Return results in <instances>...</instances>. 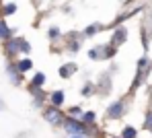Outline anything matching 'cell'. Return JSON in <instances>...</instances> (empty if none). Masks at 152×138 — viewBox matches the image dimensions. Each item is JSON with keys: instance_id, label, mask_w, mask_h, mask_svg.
<instances>
[{"instance_id": "cell-1", "label": "cell", "mask_w": 152, "mask_h": 138, "mask_svg": "<svg viewBox=\"0 0 152 138\" xmlns=\"http://www.w3.org/2000/svg\"><path fill=\"white\" fill-rule=\"evenodd\" d=\"M62 128L66 130L68 136H88L91 134L88 124H84L82 120H76V117H66V122H64Z\"/></svg>"}, {"instance_id": "cell-2", "label": "cell", "mask_w": 152, "mask_h": 138, "mask_svg": "<svg viewBox=\"0 0 152 138\" xmlns=\"http://www.w3.org/2000/svg\"><path fill=\"white\" fill-rule=\"evenodd\" d=\"M43 120L51 124V126H64V122H66V117H64V113L60 111V107H48V109L43 111Z\"/></svg>"}, {"instance_id": "cell-3", "label": "cell", "mask_w": 152, "mask_h": 138, "mask_svg": "<svg viewBox=\"0 0 152 138\" xmlns=\"http://www.w3.org/2000/svg\"><path fill=\"white\" fill-rule=\"evenodd\" d=\"M124 113H126V101L124 99H117L107 107V117L109 120H119Z\"/></svg>"}, {"instance_id": "cell-4", "label": "cell", "mask_w": 152, "mask_h": 138, "mask_svg": "<svg viewBox=\"0 0 152 138\" xmlns=\"http://www.w3.org/2000/svg\"><path fill=\"white\" fill-rule=\"evenodd\" d=\"M126 39H127V29H126V27H119L117 31H115V33H113L111 46H115V48H117V46H121V43H124Z\"/></svg>"}, {"instance_id": "cell-5", "label": "cell", "mask_w": 152, "mask_h": 138, "mask_svg": "<svg viewBox=\"0 0 152 138\" xmlns=\"http://www.w3.org/2000/svg\"><path fill=\"white\" fill-rule=\"evenodd\" d=\"M76 70H78V66H76L74 62H70V64H64V66H60V76L62 79H70L72 74H74Z\"/></svg>"}, {"instance_id": "cell-6", "label": "cell", "mask_w": 152, "mask_h": 138, "mask_svg": "<svg viewBox=\"0 0 152 138\" xmlns=\"http://www.w3.org/2000/svg\"><path fill=\"white\" fill-rule=\"evenodd\" d=\"M64 99H66V95H64V91H53L50 95V101L53 107H62L64 105Z\"/></svg>"}, {"instance_id": "cell-7", "label": "cell", "mask_w": 152, "mask_h": 138, "mask_svg": "<svg viewBox=\"0 0 152 138\" xmlns=\"http://www.w3.org/2000/svg\"><path fill=\"white\" fill-rule=\"evenodd\" d=\"M8 79H10V83H12V84L21 83V72H19V68H12V66L8 64Z\"/></svg>"}, {"instance_id": "cell-8", "label": "cell", "mask_w": 152, "mask_h": 138, "mask_svg": "<svg viewBox=\"0 0 152 138\" xmlns=\"http://www.w3.org/2000/svg\"><path fill=\"white\" fill-rule=\"evenodd\" d=\"M17 68H19V72H21V74H23V72H29V70L33 68V62H31L29 58H25V60L17 62Z\"/></svg>"}, {"instance_id": "cell-9", "label": "cell", "mask_w": 152, "mask_h": 138, "mask_svg": "<svg viewBox=\"0 0 152 138\" xmlns=\"http://www.w3.org/2000/svg\"><path fill=\"white\" fill-rule=\"evenodd\" d=\"M45 83V74L43 72H35V76L31 79V87H43Z\"/></svg>"}, {"instance_id": "cell-10", "label": "cell", "mask_w": 152, "mask_h": 138, "mask_svg": "<svg viewBox=\"0 0 152 138\" xmlns=\"http://www.w3.org/2000/svg\"><path fill=\"white\" fill-rule=\"evenodd\" d=\"M136 136H138V130L134 126H126L121 130V138H136Z\"/></svg>"}, {"instance_id": "cell-11", "label": "cell", "mask_w": 152, "mask_h": 138, "mask_svg": "<svg viewBox=\"0 0 152 138\" xmlns=\"http://www.w3.org/2000/svg\"><path fill=\"white\" fill-rule=\"evenodd\" d=\"M6 52H8V54H17V52H21V48H19V39H10V41L6 43Z\"/></svg>"}, {"instance_id": "cell-12", "label": "cell", "mask_w": 152, "mask_h": 138, "mask_svg": "<svg viewBox=\"0 0 152 138\" xmlns=\"http://www.w3.org/2000/svg\"><path fill=\"white\" fill-rule=\"evenodd\" d=\"M82 115H84V111L80 109L78 105H72V107L68 109V117H80V120H82Z\"/></svg>"}, {"instance_id": "cell-13", "label": "cell", "mask_w": 152, "mask_h": 138, "mask_svg": "<svg viewBox=\"0 0 152 138\" xmlns=\"http://www.w3.org/2000/svg\"><path fill=\"white\" fill-rule=\"evenodd\" d=\"M95 120H97V115H95V111H84V115H82V122H84V124H88V126H93V124H95Z\"/></svg>"}, {"instance_id": "cell-14", "label": "cell", "mask_w": 152, "mask_h": 138, "mask_svg": "<svg viewBox=\"0 0 152 138\" xmlns=\"http://www.w3.org/2000/svg\"><path fill=\"white\" fill-rule=\"evenodd\" d=\"M97 31H101V25H99V23H93L91 27L84 29V37H93V35H95Z\"/></svg>"}, {"instance_id": "cell-15", "label": "cell", "mask_w": 152, "mask_h": 138, "mask_svg": "<svg viewBox=\"0 0 152 138\" xmlns=\"http://www.w3.org/2000/svg\"><path fill=\"white\" fill-rule=\"evenodd\" d=\"M10 37V29L6 27L4 21H0V39H8Z\"/></svg>"}, {"instance_id": "cell-16", "label": "cell", "mask_w": 152, "mask_h": 138, "mask_svg": "<svg viewBox=\"0 0 152 138\" xmlns=\"http://www.w3.org/2000/svg\"><path fill=\"white\" fill-rule=\"evenodd\" d=\"M88 58H91V60H103V56H101V46L93 48V50L88 52Z\"/></svg>"}, {"instance_id": "cell-17", "label": "cell", "mask_w": 152, "mask_h": 138, "mask_svg": "<svg viewBox=\"0 0 152 138\" xmlns=\"http://www.w3.org/2000/svg\"><path fill=\"white\" fill-rule=\"evenodd\" d=\"M15 10H17V4H4L2 6V15H15Z\"/></svg>"}, {"instance_id": "cell-18", "label": "cell", "mask_w": 152, "mask_h": 138, "mask_svg": "<svg viewBox=\"0 0 152 138\" xmlns=\"http://www.w3.org/2000/svg\"><path fill=\"white\" fill-rule=\"evenodd\" d=\"M80 95H82V97H91V95H93V84H82Z\"/></svg>"}, {"instance_id": "cell-19", "label": "cell", "mask_w": 152, "mask_h": 138, "mask_svg": "<svg viewBox=\"0 0 152 138\" xmlns=\"http://www.w3.org/2000/svg\"><path fill=\"white\" fill-rule=\"evenodd\" d=\"M19 48H21V52H23V54H29V52H31V46L27 43L25 39H19Z\"/></svg>"}, {"instance_id": "cell-20", "label": "cell", "mask_w": 152, "mask_h": 138, "mask_svg": "<svg viewBox=\"0 0 152 138\" xmlns=\"http://www.w3.org/2000/svg\"><path fill=\"white\" fill-rule=\"evenodd\" d=\"M144 128L152 132V111H148V113H146V120H144Z\"/></svg>"}, {"instance_id": "cell-21", "label": "cell", "mask_w": 152, "mask_h": 138, "mask_svg": "<svg viewBox=\"0 0 152 138\" xmlns=\"http://www.w3.org/2000/svg\"><path fill=\"white\" fill-rule=\"evenodd\" d=\"M48 35H50V39H58V37H60V29H58V27H51Z\"/></svg>"}, {"instance_id": "cell-22", "label": "cell", "mask_w": 152, "mask_h": 138, "mask_svg": "<svg viewBox=\"0 0 152 138\" xmlns=\"http://www.w3.org/2000/svg\"><path fill=\"white\" fill-rule=\"evenodd\" d=\"M78 50H80V43L78 41H72L70 43V52H78Z\"/></svg>"}, {"instance_id": "cell-23", "label": "cell", "mask_w": 152, "mask_h": 138, "mask_svg": "<svg viewBox=\"0 0 152 138\" xmlns=\"http://www.w3.org/2000/svg\"><path fill=\"white\" fill-rule=\"evenodd\" d=\"M68 138H86V136H68Z\"/></svg>"}, {"instance_id": "cell-24", "label": "cell", "mask_w": 152, "mask_h": 138, "mask_svg": "<svg viewBox=\"0 0 152 138\" xmlns=\"http://www.w3.org/2000/svg\"><path fill=\"white\" fill-rule=\"evenodd\" d=\"M119 138H121V136H119Z\"/></svg>"}]
</instances>
